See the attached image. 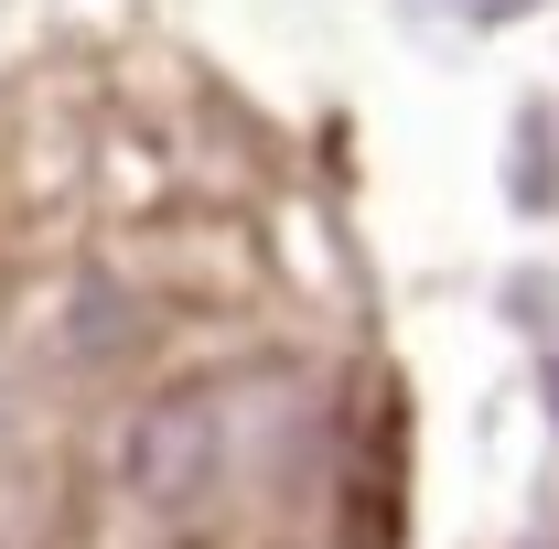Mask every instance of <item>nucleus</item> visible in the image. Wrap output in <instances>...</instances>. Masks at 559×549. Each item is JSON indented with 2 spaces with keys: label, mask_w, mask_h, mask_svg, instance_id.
Returning <instances> with one entry per match:
<instances>
[{
  "label": "nucleus",
  "mask_w": 559,
  "mask_h": 549,
  "mask_svg": "<svg viewBox=\"0 0 559 549\" xmlns=\"http://www.w3.org/2000/svg\"><path fill=\"white\" fill-rule=\"evenodd\" d=\"M549 420H559V366H549Z\"/></svg>",
  "instance_id": "nucleus-3"
},
{
  "label": "nucleus",
  "mask_w": 559,
  "mask_h": 549,
  "mask_svg": "<svg viewBox=\"0 0 559 549\" xmlns=\"http://www.w3.org/2000/svg\"><path fill=\"white\" fill-rule=\"evenodd\" d=\"M474 11H485V22H506V11H516V0H474Z\"/></svg>",
  "instance_id": "nucleus-2"
},
{
  "label": "nucleus",
  "mask_w": 559,
  "mask_h": 549,
  "mask_svg": "<svg viewBox=\"0 0 559 549\" xmlns=\"http://www.w3.org/2000/svg\"><path fill=\"white\" fill-rule=\"evenodd\" d=\"M301 420V388L290 377H226V388H183L140 420L130 442V484L173 517H205L215 495L270 475V431Z\"/></svg>",
  "instance_id": "nucleus-1"
}]
</instances>
